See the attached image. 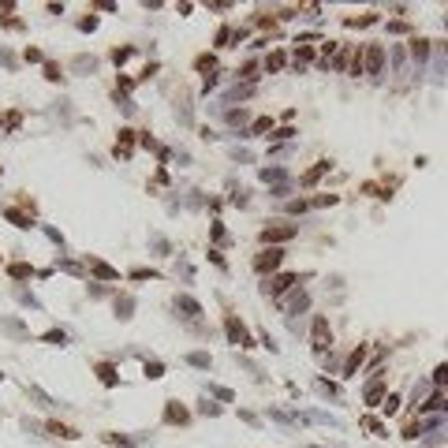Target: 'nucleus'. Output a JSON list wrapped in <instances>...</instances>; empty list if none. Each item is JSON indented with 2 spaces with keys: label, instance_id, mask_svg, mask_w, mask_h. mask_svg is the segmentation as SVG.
Segmentation results:
<instances>
[{
  "label": "nucleus",
  "instance_id": "obj_1",
  "mask_svg": "<svg viewBox=\"0 0 448 448\" xmlns=\"http://www.w3.org/2000/svg\"><path fill=\"white\" fill-rule=\"evenodd\" d=\"M325 347H332V329H329V321L318 314V318H314V351L325 355Z\"/></svg>",
  "mask_w": 448,
  "mask_h": 448
},
{
  "label": "nucleus",
  "instance_id": "obj_2",
  "mask_svg": "<svg viewBox=\"0 0 448 448\" xmlns=\"http://www.w3.org/2000/svg\"><path fill=\"white\" fill-rule=\"evenodd\" d=\"M224 329H228V340H232V344H239V347H254L251 332H246V325H243L239 318H228V321H224Z\"/></svg>",
  "mask_w": 448,
  "mask_h": 448
},
{
  "label": "nucleus",
  "instance_id": "obj_3",
  "mask_svg": "<svg viewBox=\"0 0 448 448\" xmlns=\"http://www.w3.org/2000/svg\"><path fill=\"white\" fill-rule=\"evenodd\" d=\"M291 235H299L295 224H269V228H262V243H284V239H291Z\"/></svg>",
  "mask_w": 448,
  "mask_h": 448
},
{
  "label": "nucleus",
  "instance_id": "obj_4",
  "mask_svg": "<svg viewBox=\"0 0 448 448\" xmlns=\"http://www.w3.org/2000/svg\"><path fill=\"white\" fill-rule=\"evenodd\" d=\"M280 262H284V251H280V246H269V251H262L258 258H254V269H258V273H269Z\"/></svg>",
  "mask_w": 448,
  "mask_h": 448
},
{
  "label": "nucleus",
  "instance_id": "obj_5",
  "mask_svg": "<svg viewBox=\"0 0 448 448\" xmlns=\"http://www.w3.org/2000/svg\"><path fill=\"white\" fill-rule=\"evenodd\" d=\"M362 64H366V75H381V68H385V49H381V45H370L366 56H362Z\"/></svg>",
  "mask_w": 448,
  "mask_h": 448
},
{
  "label": "nucleus",
  "instance_id": "obj_6",
  "mask_svg": "<svg viewBox=\"0 0 448 448\" xmlns=\"http://www.w3.org/2000/svg\"><path fill=\"white\" fill-rule=\"evenodd\" d=\"M131 150H135V131L123 127V131H120V142H116V157H120V161H127V157H131Z\"/></svg>",
  "mask_w": 448,
  "mask_h": 448
},
{
  "label": "nucleus",
  "instance_id": "obj_7",
  "mask_svg": "<svg viewBox=\"0 0 448 448\" xmlns=\"http://www.w3.org/2000/svg\"><path fill=\"white\" fill-rule=\"evenodd\" d=\"M187 418H190V415H187V407H179L176 400H168V407H165V422H168V426H183Z\"/></svg>",
  "mask_w": 448,
  "mask_h": 448
},
{
  "label": "nucleus",
  "instance_id": "obj_8",
  "mask_svg": "<svg viewBox=\"0 0 448 448\" xmlns=\"http://www.w3.org/2000/svg\"><path fill=\"white\" fill-rule=\"evenodd\" d=\"M176 310H183V318H202V307L190 295H176Z\"/></svg>",
  "mask_w": 448,
  "mask_h": 448
},
{
  "label": "nucleus",
  "instance_id": "obj_9",
  "mask_svg": "<svg viewBox=\"0 0 448 448\" xmlns=\"http://www.w3.org/2000/svg\"><path fill=\"white\" fill-rule=\"evenodd\" d=\"M362 359H366V347H355V351H351V355H347V362H344V377H355V370L362 366Z\"/></svg>",
  "mask_w": 448,
  "mask_h": 448
},
{
  "label": "nucleus",
  "instance_id": "obj_10",
  "mask_svg": "<svg viewBox=\"0 0 448 448\" xmlns=\"http://www.w3.org/2000/svg\"><path fill=\"white\" fill-rule=\"evenodd\" d=\"M0 329H4V332H12V336H30V329H26L19 318H0Z\"/></svg>",
  "mask_w": 448,
  "mask_h": 448
},
{
  "label": "nucleus",
  "instance_id": "obj_11",
  "mask_svg": "<svg viewBox=\"0 0 448 448\" xmlns=\"http://www.w3.org/2000/svg\"><path fill=\"white\" fill-rule=\"evenodd\" d=\"M325 172H329V161H318V165H314V168H310V172H307V176H303V187H314V183H318V179H321V176H325Z\"/></svg>",
  "mask_w": 448,
  "mask_h": 448
},
{
  "label": "nucleus",
  "instance_id": "obj_12",
  "mask_svg": "<svg viewBox=\"0 0 448 448\" xmlns=\"http://www.w3.org/2000/svg\"><path fill=\"white\" fill-rule=\"evenodd\" d=\"M295 280H299V276H295V273H284V276H276V280L269 284V291H273V295H284V291H288V288H291Z\"/></svg>",
  "mask_w": 448,
  "mask_h": 448
},
{
  "label": "nucleus",
  "instance_id": "obj_13",
  "mask_svg": "<svg viewBox=\"0 0 448 448\" xmlns=\"http://www.w3.org/2000/svg\"><path fill=\"white\" fill-rule=\"evenodd\" d=\"M90 269H93V273H97V276H101V280H116V276H120L116 269H112V265H105V262H97V258H90Z\"/></svg>",
  "mask_w": 448,
  "mask_h": 448
},
{
  "label": "nucleus",
  "instance_id": "obj_14",
  "mask_svg": "<svg viewBox=\"0 0 448 448\" xmlns=\"http://www.w3.org/2000/svg\"><path fill=\"white\" fill-rule=\"evenodd\" d=\"M45 430L56 433V437H64V441H75V437H79V430H71V426H64V422H49Z\"/></svg>",
  "mask_w": 448,
  "mask_h": 448
},
{
  "label": "nucleus",
  "instance_id": "obj_15",
  "mask_svg": "<svg viewBox=\"0 0 448 448\" xmlns=\"http://www.w3.org/2000/svg\"><path fill=\"white\" fill-rule=\"evenodd\" d=\"M97 374H101V385H109V388L120 381V377H116V366H112V362H101V366H97Z\"/></svg>",
  "mask_w": 448,
  "mask_h": 448
},
{
  "label": "nucleus",
  "instance_id": "obj_16",
  "mask_svg": "<svg viewBox=\"0 0 448 448\" xmlns=\"http://www.w3.org/2000/svg\"><path fill=\"white\" fill-rule=\"evenodd\" d=\"M4 217H8L15 228H30V217H26L23 209H4Z\"/></svg>",
  "mask_w": 448,
  "mask_h": 448
},
{
  "label": "nucleus",
  "instance_id": "obj_17",
  "mask_svg": "<svg viewBox=\"0 0 448 448\" xmlns=\"http://www.w3.org/2000/svg\"><path fill=\"white\" fill-rule=\"evenodd\" d=\"M426 53H430V41H426V37H415V41H411V56H415V60H426Z\"/></svg>",
  "mask_w": 448,
  "mask_h": 448
},
{
  "label": "nucleus",
  "instance_id": "obj_18",
  "mask_svg": "<svg viewBox=\"0 0 448 448\" xmlns=\"http://www.w3.org/2000/svg\"><path fill=\"white\" fill-rule=\"evenodd\" d=\"M187 362H190V366H198V370H209V362H213V359H209L206 351H190Z\"/></svg>",
  "mask_w": 448,
  "mask_h": 448
},
{
  "label": "nucleus",
  "instance_id": "obj_19",
  "mask_svg": "<svg viewBox=\"0 0 448 448\" xmlns=\"http://www.w3.org/2000/svg\"><path fill=\"white\" fill-rule=\"evenodd\" d=\"M8 273H12L15 280H23V276H34V269H30L26 262H15V265H8Z\"/></svg>",
  "mask_w": 448,
  "mask_h": 448
},
{
  "label": "nucleus",
  "instance_id": "obj_20",
  "mask_svg": "<svg viewBox=\"0 0 448 448\" xmlns=\"http://www.w3.org/2000/svg\"><path fill=\"white\" fill-rule=\"evenodd\" d=\"M71 68H75V71H93V68H97V60H93V56H75Z\"/></svg>",
  "mask_w": 448,
  "mask_h": 448
},
{
  "label": "nucleus",
  "instance_id": "obj_21",
  "mask_svg": "<svg viewBox=\"0 0 448 448\" xmlns=\"http://www.w3.org/2000/svg\"><path fill=\"white\" fill-rule=\"evenodd\" d=\"M45 79H49V82H60V79H64V71H60V64H53V60H45Z\"/></svg>",
  "mask_w": 448,
  "mask_h": 448
},
{
  "label": "nucleus",
  "instance_id": "obj_22",
  "mask_svg": "<svg viewBox=\"0 0 448 448\" xmlns=\"http://www.w3.org/2000/svg\"><path fill=\"white\" fill-rule=\"evenodd\" d=\"M19 120H23L19 112H4V116H0V127H4V131H15V127H19Z\"/></svg>",
  "mask_w": 448,
  "mask_h": 448
},
{
  "label": "nucleus",
  "instance_id": "obj_23",
  "mask_svg": "<svg viewBox=\"0 0 448 448\" xmlns=\"http://www.w3.org/2000/svg\"><path fill=\"white\" fill-rule=\"evenodd\" d=\"M45 344H68V332H64V329H53V332H45Z\"/></svg>",
  "mask_w": 448,
  "mask_h": 448
},
{
  "label": "nucleus",
  "instance_id": "obj_24",
  "mask_svg": "<svg viewBox=\"0 0 448 448\" xmlns=\"http://www.w3.org/2000/svg\"><path fill=\"white\" fill-rule=\"evenodd\" d=\"M15 299L23 303V307H34V310H37V299H34V295L26 291V288H15Z\"/></svg>",
  "mask_w": 448,
  "mask_h": 448
},
{
  "label": "nucleus",
  "instance_id": "obj_25",
  "mask_svg": "<svg viewBox=\"0 0 448 448\" xmlns=\"http://www.w3.org/2000/svg\"><path fill=\"white\" fill-rule=\"evenodd\" d=\"M239 79H258V64H254V60H246L243 68H239Z\"/></svg>",
  "mask_w": 448,
  "mask_h": 448
},
{
  "label": "nucleus",
  "instance_id": "obj_26",
  "mask_svg": "<svg viewBox=\"0 0 448 448\" xmlns=\"http://www.w3.org/2000/svg\"><path fill=\"white\" fill-rule=\"evenodd\" d=\"M362 426H366V430L374 433V437H385V426H381L377 418H362Z\"/></svg>",
  "mask_w": 448,
  "mask_h": 448
},
{
  "label": "nucleus",
  "instance_id": "obj_27",
  "mask_svg": "<svg viewBox=\"0 0 448 448\" xmlns=\"http://www.w3.org/2000/svg\"><path fill=\"white\" fill-rule=\"evenodd\" d=\"M131 307H135V303H131L127 295H123V299H116V314H120V318H131Z\"/></svg>",
  "mask_w": 448,
  "mask_h": 448
},
{
  "label": "nucleus",
  "instance_id": "obj_28",
  "mask_svg": "<svg viewBox=\"0 0 448 448\" xmlns=\"http://www.w3.org/2000/svg\"><path fill=\"white\" fill-rule=\"evenodd\" d=\"M265 131H273V120H269V116H262L258 123H254V127H251V135H265Z\"/></svg>",
  "mask_w": 448,
  "mask_h": 448
},
{
  "label": "nucleus",
  "instance_id": "obj_29",
  "mask_svg": "<svg viewBox=\"0 0 448 448\" xmlns=\"http://www.w3.org/2000/svg\"><path fill=\"white\" fill-rule=\"evenodd\" d=\"M142 370H146V377H161V374H165V366H161L157 359H154V362L146 359V366H142Z\"/></svg>",
  "mask_w": 448,
  "mask_h": 448
},
{
  "label": "nucleus",
  "instance_id": "obj_30",
  "mask_svg": "<svg viewBox=\"0 0 448 448\" xmlns=\"http://www.w3.org/2000/svg\"><path fill=\"white\" fill-rule=\"evenodd\" d=\"M265 68H269V71H280L284 68V53H273L269 60H265Z\"/></svg>",
  "mask_w": 448,
  "mask_h": 448
},
{
  "label": "nucleus",
  "instance_id": "obj_31",
  "mask_svg": "<svg viewBox=\"0 0 448 448\" xmlns=\"http://www.w3.org/2000/svg\"><path fill=\"white\" fill-rule=\"evenodd\" d=\"M381 407H385V415H396L400 411V396H385V404H381Z\"/></svg>",
  "mask_w": 448,
  "mask_h": 448
},
{
  "label": "nucleus",
  "instance_id": "obj_32",
  "mask_svg": "<svg viewBox=\"0 0 448 448\" xmlns=\"http://www.w3.org/2000/svg\"><path fill=\"white\" fill-rule=\"evenodd\" d=\"M307 303H310V299H307V295L299 291V295H295V299L288 303V310H307Z\"/></svg>",
  "mask_w": 448,
  "mask_h": 448
},
{
  "label": "nucleus",
  "instance_id": "obj_33",
  "mask_svg": "<svg viewBox=\"0 0 448 448\" xmlns=\"http://www.w3.org/2000/svg\"><path fill=\"white\" fill-rule=\"evenodd\" d=\"M23 56H26L30 64H41V60H45V56H41V49H34V45H26V53H23Z\"/></svg>",
  "mask_w": 448,
  "mask_h": 448
},
{
  "label": "nucleus",
  "instance_id": "obj_34",
  "mask_svg": "<svg viewBox=\"0 0 448 448\" xmlns=\"http://www.w3.org/2000/svg\"><path fill=\"white\" fill-rule=\"evenodd\" d=\"M131 280H157V273L154 269H135V273H131Z\"/></svg>",
  "mask_w": 448,
  "mask_h": 448
},
{
  "label": "nucleus",
  "instance_id": "obj_35",
  "mask_svg": "<svg viewBox=\"0 0 448 448\" xmlns=\"http://www.w3.org/2000/svg\"><path fill=\"white\" fill-rule=\"evenodd\" d=\"M366 404H381V385H370L366 388Z\"/></svg>",
  "mask_w": 448,
  "mask_h": 448
},
{
  "label": "nucleus",
  "instance_id": "obj_36",
  "mask_svg": "<svg viewBox=\"0 0 448 448\" xmlns=\"http://www.w3.org/2000/svg\"><path fill=\"white\" fill-rule=\"evenodd\" d=\"M131 53H135V49H112V60L123 64V60H131Z\"/></svg>",
  "mask_w": 448,
  "mask_h": 448
},
{
  "label": "nucleus",
  "instance_id": "obj_37",
  "mask_svg": "<svg viewBox=\"0 0 448 448\" xmlns=\"http://www.w3.org/2000/svg\"><path fill=\"white\" fill-rule=\"evenodd\" d=\"M433 381H437V385H444V381H448V362H444V366H437V374H433Z\"/></svg>",
  "mask_w": 448,
  "mask_h": 448
},
{
  "label": "nucleus",
  "instance_id": "obj_38",
  "mask_svg": "<svg viewBox=\"0 0 448 448\" xmlns=\"http://www.w3.org/2000/svg\"><path fill=\"white\" fill-rule=\"evenodd\" d=\"M307 60H310V49H299V53H295V68H303Z\"/></svg>",
  "mask_w": 448,
  "mask_h": 448
},
{
  "label": "nucleus",
  "instance_id": "obj_39",
  "mask_svg": "<svg viewBox=\"0 0 448 448\" xmlns=\"http://www.w3.org/2000/svg\"><path fill=\"white\" fill-rule=\"evenodd\" d=\"M0 64H4V68H15V56H12V53H4V49H0Z\"/></svg>",
  "mask_w": 448,
  "mask_h": 448
},
{
  "label": "nucleus",
  "instance_id": "obj_40",
  "mask_svg": "<svg viewBox=\"0 0 448 448\" xmlns=\"http://www.w3.org/2000/svg\"><path fill=\"white\" fill-rule=\"evenodd\" d=\"M209 392H213V396H221V400H232V392H228V388H221V385H213Z\"/></svg>",
  "mask_w": 448,
  "mask_h": 448
},
{
  "label": "nucleus",
  "instance_id": "obj_41",
  "mask_svg": "<svg viewBox=\"0 0 448 448\" xmlns=\"http://www.w3.org/2000/svg\"><path fill=\"white\" fill-rule=\"evenodd\" d=\"M0 377H4V374H0Z\"/></svg>",
  "mask_w": 448,
  "mask_h": 448
}]
</instances>
